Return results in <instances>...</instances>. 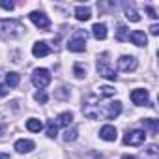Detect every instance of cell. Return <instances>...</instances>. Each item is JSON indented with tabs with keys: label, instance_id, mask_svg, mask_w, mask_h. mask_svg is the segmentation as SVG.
<instances>
[{
	"label": "cell",
	"instance_id": "2",
	"mask_svg": "<svg viewBox=\"0 0 159 159\" xmlns=\"http://www.w3.org/2000/svg\"><path fill=\"white\" fill-rule=\"evenodd\" d=\"M86 39H88V32L86 30H75V34L67 41V51H71V52H83L86 49Z\"/></svg>",
	"mask_w": 159,
	"mask_h": 159
},
{
	"label": "cell",
	"instance_id": "25",
	"mask_svg": "<svg viewBox=\"0 0 159 159\" xmlns=\"http://www.w3.org/2000/svg\"><path fill=\"white\" fill-rule=\"evenodd\" d=\"M77 135H79L77 127H71V129L67 127V129H66V133H64V140H66V142H71V140H75V139H77Z\"/></svg>",
	"mask_w": 159,
	"mask_h": 159
},
{
	"label": "cell",
	"instance_id": "6",
	"mask_svg": "<svg viewBox=\"0 0 159 159\" xmlns=\"http://www.w3.org/2000/svg\"><path fill=\"white\" fill-rule=\"evenodd\" d=\"M144 140H146V133H144L142 129L127 131L125 137H124V144H125V146H140Z\"/></svg>",
	"mask_w": 159,
	"mask_h": 159
},
{
	"label": "cell",
	"instance_id": "23",
	"mask_svg": "<svg viewBox=\"0 0 159 159\" xmlns=\"http://www.w3.org/2000/svg\"><path fill=\"white\" fill-rule=\"evenodd\" d=\"M127 36H129L127 26H125V25H118V30H116V39H118V41H125V39H127Z\"/></svg>",
	"mask_w": 159,
	"mask_h": 159
},
{
	"label": "cell",
	"instance_id": "4",
	"mask_svg": "<svg viewBox=\"0 0 159 159\" xmlns=\"http://www.w3.org/2000/svg\"><path fill=\"white\" fill-rule=\"evenodd\" d=\"M49 83H51V73H49L47 69H43V67L34 69V73H32V84H34L39 92H41L43 88H47Z\"/></svg>",
	"mask_w": 159,
	"mask_h": 159
},
{
	"label": "cell",
	"instance_id": "20",
	"mask_svg": "<svg viewBox=\"0 0 159 159\" xmlns=\"http://www.w3.org/2000/svg\"><path fill=\"white\" fill-rule=\"evenodd\" d=\"M26 129L32 131V133H39V131L43 129V124H41V120H38V118H30V120L26 122Z\"/></svg>",
	"mask_w": 159,
	"mask_h": 159
},
{
	"label": "cell",
	"instance_id": "14",
	"mask_svg": "<svg viewBox=\"0 0 159 159\" xmlns=\"http://www.w3.org/2000/svg\"><path fill=\"white\" fill-rule=\"evenodd\" d=\"M34 148H36L34 140H28V139H19V140L15 142V150H17L19 153H28V152H32Z\"/></svg>",
	"mask_w": 159,
	"mask_h": 159
},
{
	"label": "cell",
	"instance_id": "16",
	"mask_svg": "<svg viewBox=\"0 0 159 159\" xmlns=\"http://www.w3.org/2000/svg\"><path fill=\"white\" fill-rule=\"evenodd\" d=\"M92 34H94L96 39H105V38H107V25L96 23V25L92 26Z\"/></svg>",
	"mask_w": 159,
	"mask_h": 159
},
{
	"label": "cell",
	"instance_id": "35",
	"mask_svg": "<svg viewBox=\"0 0 159 159\" xmlns=\"http://www.w3.org/2000/svg\"><path fill=\"white\" fill-rule=\"evenodd\" d=\"M0 159H10V155H8V153H4V152H0Z\"/></svg>",
	"mask_w": 159,
	"mask_h": 159
},
{
	"label": "cell",
	"instance_id": "36",
	"mask_svg": "<svg viewBox=\"0 0 159 159\" xmlns=\"http://www.w3.org/2000/svg\"><path fill=\"white\" fill-rule=\"evenodd\" d=\"M122 159H137V157H135V155H127V153H125V155H122Z\"/></svg>",
	"mask_w": 159,
	"mask_h": 159
},
{
	"label": "cell",
	"instance_id": "3",
	"mask_svg": "<svg viewBox=\"0 0 159 159\" xmlns=\"http://www.w3.org/2000/svg\"><path fill=\"white\" fill-rule=\"evenodd\" d=\"M83 112H84V116H86V118H90V120H98V118L103 114V112H101V109H99V101H98V98H96V96H88V99L84 101Z\"/></svg>",
	"mask_w": 159,
	"mask_h": 159
},
{
	"label": "cell",
	"instance_id": "17",
	"mask_svg": "<svg viewBox=\"0 0 159 159\" xmlns=\"http://www.w3.org/2000/svg\"><path fill=\"white\" fill-rule=\"evenodd\" d=\"M142 125L150 131V135H155L159 131V120H155V118H144L142 120Z\"/></svg>",
	"mask_w": 159,
	"mask_h": 159
},
{
	"label": "cell",
	"instance_id": "21",
	"mask_svg": "<svg viewBox=\"0 0 159 159\" xmlns=\"http://www.w3.org/2000/svg\"><path fill=\"white\" fill-rule=\"evenodd\" d=\"M124 11H125V17H127L131 23H139V21H140V15L137 13V10H135L133 6H125Z\"/></svg>",
	"mask_w": 159,
	"mask_h": 159
},
{
	"label": "cell",
	"instance_id": "30",
	"mask_svg": "<svg viewBox=\"0 0 159 159\" xmlns=\"http://www.w3.org/2000/svg\"><path fill=\"white\" fill-rule=\"evenodd\" d=\"M8 92H10V86H8L6 83H4V84H0V98H6Z\"/></svg>",
	"mask_w": 159,
	"mask_h": 159
},
{
	"label": "cell",
	"instance_id": "11",
	"mask_svg": "<svg viewBox=\"0 0 159 159\" xmlns=\"http://www.w3.org/2000/svg\"><path fill=\"white\" fill-rule=\"evenodd\" d=\"M127 39H129L133 45H137V47H144V45L148 43V38H146V34H144L142 30H133V32L127 36Z\"/></svg>",
	"mask_w": 159,
	"mask_h": 159
},
{
	"label": "cell",
	"instance_id": "10",
	"mask_svg": "<svg viewBox=\"0 0 159 159\" xmlns=\"http://www.w3.org/2000/svg\"><path fill=\"white\" fill-rule=\"evenodd\" d=\"M120 112H122V103H120V101H112V103H109L107 109L103 111V116H105L107 120H116V118L120 116Z\"/></svg>",
	"mask_w": 159,
	"mask_h": 159
},
{
	"label": "cell",
	"instance_id": "22",
	"mask_svg": "<svg viewBox=\"0 0 159 159\" xmlns=\"http://www.w3.org/2000/svg\"><path fill=\"white\" fill-rule=\"evenodd\" d=\"M56 135H58V124L54 120H49L47 122V137L49 139H56Z\"/></svg>",
	"mask_w": 159,
	"mask_h": 159
},
{
	"label": "cell",
	"instance_id": "18",
	"mask_svg": "<svg viewBox=\"0 0 159 159\" xmlns=\"http://www.w3.org/2000/svg\"><path fill=\"white\" fill-rule=\"evenodd\" d=\"M71 122H73V114H71L69 111H66V112L58 114V118H56V124H58V125H62V127H69V125H71Z\"/></svg>",
	"mask_w": 159,
	"mask_h": 159
},
{
	"label": "cell",
	"instance_id": "1",
	"mask_svg": "<svg viewBox=\"0 0 159 159\" xmlns=\"http://www.w3.org/2000/svg\"><path fill=\"white\" fill-rule=\"evenodd\" d=\"M98 73L101 77H105L107 81H116L118 75L116 71L111 67V60H109V52H101L98 56Z\"/></svg>",
	"mask_w": 159,
	"mask_h": 159
},
{
	"label": "cell",
	"instance_id": "9",
	"mask_svg": "<svg viewBox=\"0 0 159 159\" xmlns=\"http://www.w3.org/2000/svg\"><path fill=\"white\" fill-rule=\"evenodd\" d=\"M137 66H139V62H137L135 56H120V60H118V69L124 71V73L135 71Z\"/></svg>",
	"mask_w": 159,
	"mask_h": 159
},
{
	"label": "cell",
	"instance_id": "29",
	"mask_svg": "<svg viewBox=\"0 0 159 159\" xmlns=\"http://www.w3.org/2000/svg\"><path fill=\"white\" fill-rule=\"evenodd\" d=\"M0 8H4V10L11 11V10L15 8V4H13V2H6V0H0Z\"/></svg>",
	"mask_w": 159,
	"mask_h": 159
},
{
	"label": "cell",
	"instance_id": "8",
	"mask_svg": "<svg viewBox=\"0 0 159 159\" xmlns=\"http://www.w3.org/2000/svg\"><path fill=\"white\" fill-rule=\"evenodd\" d=\"M131 101H133L135 105H139V107H142V105H150V107H153V103H150L148 90H144V88H137V90H133V92H131Z\"/></svg>",
	"mask_w": 159,
	"mask_h": 159
},
{
	"label": "cell",
	"instance_id": "24",
	"mask_svg": "<svg viewBox=\"0 0 159 159\" xmlns=\"http://www.w3.org/2000/svg\"><path fill=\"white\" fill-rule=\"evenodd\" d=\"M73 75H75L77 79L86 77V67H84L83 64H75V66H73Z\"/></svg>",
	"mask_w": 159,
	"mask_h": 159
},
{
	"label": "cell",
	"instance_id": "26",
	"mask_svg": "<svg viewBox=\"0 0 159 159\" xmlns=\"http://www.w3.org/2000/svg\"><path fill=\"white\" fill-rule=\"evenodd\" d=\"M114 88L112 86H101L99 88V98H111V96H114Z\"/></svg>",
	"mask_w": 159,
	"mask_h": 159
},
{
	"label": "cell",
	"instance_id": "32",
	"mask_svg": "<svg viewBox=\"0 0 159 159\" xmlns=\"http://www.w3.org/2000/svg\"><path fill=\"white\" fill-rule=\"evenodd\" d=\"M146 13H148V15H150L152 19H157V17H159V15L155 13V10H153L152 6H146Z\"/></svg>",
	"mask_w": 159,
	"mask_h": 159
},
{
	"label": "cell",
	"instance_id": "33",
	"mask_svg": "<svg viewBox=\"0 0 159 159\" xmlns=\"http://www.w3.org/2000/svg\"><path fill=\"white\" fill-rule=\"evenodd\" d=\"M150 32H152L153 36H157V34H159V25H152V26H150Z\"/></svg>",
	"mask_w": 159,
	"mask_h": 159
},
{
	"label": "cell",
	"instance_id": "7",
	"mask_svg": "<svg viewBox=\"0 0 159 159\" xmlns=\"http://www.w3.org/2000/svg\"><path fill=\"white\" fill-rule=\"evenodd\" d=\"M28 17H30V21H32L39 30H49V28H51V21H49V17H47L43 11H32Z\"/></svg>",
	"mask_w": 159,
	"mask_h": 159
},
{
	"label": "cell",
	"instance_id": "12",
	"mask_svg": "<svg viewBox=\"0 0 159 159\" xmlns=\"http://www.w3.org/2000/svg\"><path fill=\"white\" fill-rule=\"evenodd\" d=\"M32 54H34L36 58L49 56V54H51V47H49L45 41H38V43H34V47H32Z\"/></svg>",
	"mask_w": 159,
	"mask_h": 159
},
{
	"label": "cell",
	"instance_id": "28",
	"mask_svg": "<svg viewBox=\"0 0 159 159\" xmlns=\"http://www.w3.org/2000/svg\"><path fill=\"white\" fill-rule=\"evenodd\" d=\"M146 153H148L152 159H157V146H155V144H150V146L146 148Z\"/></svg>",
	"mask_w": 159,
	"mask_h": 159
},
{
	"label": "cell",
	"instance_id": "19",
	"mask_svg": "<svg viewBox=\"0 0 159 159\" xmlns=\"http://www.w3.org/2000/svg\"><path fill=\"white\" fill-rule=\"evenodd\" d=\"M19 83H21L19 73L11 71V73H8V75H6V84H8L10 88H17V86H19Z\"/></svg>",
	"mask_w": 159,
	"mask_h": 159
},
{
	"label": "cell",
	"instance_id": "5",
	"mask_svg": "<svg viewBox=\"0 0 159 159\" xmlns=\"http://www.w3.org/2000/svg\"><path fill=\"white\" fill-rule=\"evenodd\" d=\"M2 28L6 30L8 38H19V36H23V34H25V30H26L19 21H8V19H4V21H2Z\"/></svg>",
	"mask_w": 159,
	"mask_h": 159
},
{
	"label": "cell",
	"instance_id": "27",
	"mask_svg": "<svg viewBox=\"0 0 159 159\" xmlns=\"http://www.w3.org/2000/svg\"><path fill=\"white\" fill-rule=\"evenodd\" d=\"M34 99H36L38 103H47V99H49V96H47L45 92H36V96H34Z\"/></svg>",
	"mask_w": 159,
	"mask_h": 159
},
{
	"label": "cell",
	"instance_id": "15",
	"mask_svg": "<svg viewBox=\"0 0 159 159\" xmlns=\"http://www.w3.org/2000/svg\"><path fill=\"white\" fill-rule=\"evenodd\" d=\"M75 17H77V21H88L92 17V11H90L88 6H77L75 8Z\"/></svg>",
	"mask_w": 159,
	"mask_h": 159
},
{
	"label": "cell",
	"instance_id": "13",
	"mask_svg": "<svg viewBox=\"0 0 159 159\" xmlns=\"http://www.w3.org/2000/svg\"><path fill=\"white\" fill-rule=\"evenodd\" d=\"M99 137H101L103 140L112 142V140H116L118 131H116V127H114V125H103V127H101V131H99Z\"/></svg>",
	"mask_w": 159,
	"mask_h": 159
},
{
	"label": "cell",
	"instance_id": "31",
	"mask_svg": "<svg viewBox=\"0 0 159 159\" xmlns=\"http://www.w3.org/2000/svg\"><path fill=\"white\" fill-rule=\"evenodd\" d=\"M56 98H62V99L69 98V90L67 88H60V92H56Z\"/></svg>",
	"mask_w": 159,
	"mask_h": 159
},
{
	"label": "cell",
	"instance_id": "34",
	"mask_svg": "<svg viewBox=\"0 0 159 159\" xmlns=\"http://www.w3.org/2000/svg\"><path fill=\"white\" fill-rule=\"evenodd\" d=\"M4 131H6V125H2V124H0V139H2V135H4Z\"/></svg>",
	"mask_w": 159,
	"mask_h": 159
}]
</instances>
